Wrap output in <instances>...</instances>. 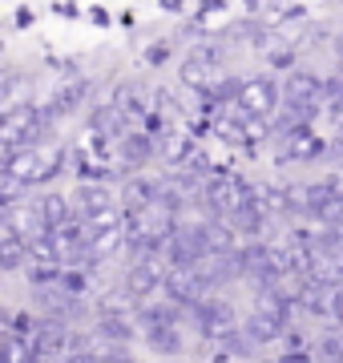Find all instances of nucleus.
<instances>
[{"instance_id":"obj_1","label":"nucleus","mask_w":343,"mask_h":363,"mask_svg":"<svg viewBox=\"0 0 343 363\" xmlns=\"http://www.w3.org/2000/svg\"><path fill=\"white\" fill-rule=\"evenodd\" d=\"M49 125H53V117L45 113L40 105H33V101L9 109L4 121H0V142H4V154H21V150L40 145V138L49 133Z\"/></svg>"},{"instance_id":"obj_2","label":"nucleus","mask_w":343,"mask_h":363,"mask_svg":"<svg viewBox=\"0 0 343 363\" xmlns=\"http://www.w3.org/2000/svg\"><path fill=\"white\" fill-rule=\"evenodd\" d=\"M65 150L61 145H33V150H21V154H4V174L37 186V182H49L65 169Z\"/></svg>"},{"instance_id":"obj_3","label":"nucleus","mask_w":343,"mask_h":363,"mask_svg":"<svg viewBox=\"0 0 343 363\" xmlns=\"http://www.w3.org/2000/svg\"><path fill=\"white\" fill-rule=\"evenodd\" d=\"M254 198V186H247L242 178L235 174H210L206 178V190H202V202L210 206L214 218H230L242 202H251Z\"/></svg>"},{"instance_id":"obj_4","label":"nucleus","mask_w":343,"mask_h":363,"mask_svg":"<svg viewBox=\"0 0 343 363\" xmlns=\"http://www.w3.org/2000/svg\"><path fill=\"white\" fill-rule=\"evenodd\" d=\"M166 279H170V259H166V250H150V255H133L125 286H130L133 298H150L154 291L166 286Z\"/></svg>"},{"instance_id":"obj_5","label":"nucleus","mask_w":343,"mask_h":363,"mask_svg":"<svg viewBox=\"0 0 343 363\" xmlns=\"http://www.w3.org/2000/svg\"><path fill=\"white\" fill-rule=\"evenodd\" d=\"M190 323L198 327V335L202 339H230L238 331L242 323H235V307L226 303V298H218V295H206L190 311Z\"/></svg>"},{"instance_id":"obj_6","label":"nucleus","mask_w":343,"mask_h":363,"mask_svg":"<svg viewBox=\"0 0 343 363\" xmlns=\"http://www.w3.org/2000/svg\"><path fill=\"white\" fill-rule=\"evenodd\" d=\"M166 259H170V267H198L202 259H210L206 222H178L170 247H166Z\"/></svg>"},{"instance_id":"obj_7","label":"nucleus","mask_w":343,"mask_h":363,"mask_svg":"<svg viewBox=\"0 0 343 363\" xmlns=\"http://www.w3.org/2000/svg\"><path fill=\"white\" fill-rule=\"evenodd\" d=\"M218 77H223V49H218V45H198V49L182 61V81L194 85L198 93H206Z\"/></svg>"},{"instance_id":"obj_8","label":"nucleus","mask_w":343,"mask_h":363,"mask_svg":"<svg viewBox=\"0 0 343 363\" xmlns=\"http://www.w3.org/2000/svg\"><path fill=\"white\" fill-rule=\"evenodd\" d=\"M162 295L170 303H178V307H186V311H194L210 291H206V283H202V274L194 267H170V279L162 286Z\"/></svg>"},{"instance_id":"obj_9","label":"nucleus","mask_w":343,"mask_h":363,"mask_svg":"<svg viewBox=\"0 0 343 363\" xmlns=\"http://www.w3.org/2000/svg\"><path fill=\"white\" fill-rule=\"evenodd\" d=\"M238 113L242 117H271L279 109V89L275 81L266 77H254V81H242V93H238Z\"/></svg>"},{"instance_id":"obj_10","label":"nucleus","mask_w":343,"mask_h":363,"mask_svg":"<svg viewBox=\"0 0 343 363\" xmlns=\"http://www.w3.org/2000/svg\"><path fill=\"white\" fill-rule=\"evenodd\" d=\"M327 154V145H323V138H315L311 133V125H299V130H287L279 133V157L283 162H315V157Z\"/></svg>"},{"instance_id":"obj_11","label":"nucleus","mask_w":343,"mask_h":363,"mask_svg":"<svg viewBox=\"0 0 343 363\" xmlns=\"http://www.w3.org/2000/svg\"><path fill=\"white\" fill-rule=\"evenodd\" d=\"M295 291H299V311L303 315H311V319H339L335 315V286L319 283V279H303Z\"/></svg>"},{"instance_id":"obj_12","label":"nucleus","mask_w":343,"mask_h":363,"mask_svg":"<svg viewBox=\"0 0 343 363\" xmlns=\"http://www.w3.org/2000/svg\"><path fill=\"white\" fill-rule=\"evenodd\" d=\"M283 101L307 105V109H323L327 105V81H319L315 73H291L283 85Z\"/></svg>"},{"instance_id":"obj_13","label":"nucleus","mask_w":343,"mask_h":363,"mask_svg":"<svg viewBox=\"0 0 343 363\" xmlns=\"http://www.w3.org/2000/svg\"><path fill=\"white\" fill-rule=\"evenodd\" d=\"M162 206V178H130L121 186V210L142 214V210Z\"/></svg>"},{"instance_id":"obj_14","label":"nucleus","mask_w":343,"mask_h":363,"mask_svg":"<svg viewBox=\"0 0 343 363\" xmlns=\"http://www.w3.org/2000/svg\"><path fill=\"white\" fill-rule=\"evenodd\" d=\"M242 335L251 339L254 347H263V343H279V339L287 335V319H279V315L259 311V307H254V311L242 319Z\"/></svg>"},{"instance_id":"obj_15","label":"nucleus","mask_w":343,"mask_h":363,"mask_svg":"<svg viewBox=\"0 0 343 363\" xmlns=\"http://www.w3.org/2000/svg\"><path fill=\"white\" fill-rule=\"evenodd\" d=\"M186 319H190V311L178 307V303H170V298H162V303H142V307H137V327H142V331H154V327H182Z\"/></svg>"},{"instance_id":"obj_16","label":"nucleus","mask_w":343,"mask_h":363,"mask_svg":"<svg viewBox=\"0 0 343 363\" xmlns=\"http://www.w3.org/2000/svg\"><path fill=\"white\" fill-rule=\"evenodd\" d=\"M133 327H137V319H130V315H97L93 319V339H101L109 347H130L133 335H137Z\"/></svg>"},{"instance_id":"obj_17","label":"nucleus","mask_w":343,"mask_h":363,"mask_svg":"<svg viewBox=\"0 0 343 363\" xmlns=\"http://www.w3.org/2000/svg\"><path fill=\"white\" fill-rule=\"evenodd\" d=\"M73 206H77V218L93 222L97 214L113 210L118 202H113V194H109L106 186H97V182H81L77 190H73Z\"/></svg>"},{"instance_id":"obj_18","label":"nucleus","mask_w":343,"mask_h":363,"mask_svg":"<svg viewBox=\"0 0 343 363\" xmlns=\"http://www.w3.org/2000/svg\"><path fill=\"white\" fill-rule=\"evenodd\" d=\"M89 89H93V85H89L85 77L65 81V85H61V89L53 93V101L45 105V113L53 117V121H57V117H65V113H73V109H77V105L85 101V97H89Z\"/></svg>"},{"instance_id":"obj_19","label":"nucleus","mask_w":343,"mask_h":363,"mask_svg":"<svg viewBox=\"0 0 343 363\" xmlns=\"http://www.w3.org/2000/svg\"><path fill=\"white\" fill-rule=\"evenodd\" d=\"M154 154H158V138H154V133L133 130V133H125V138H121V157H125L130 166H145Z\"/></svg>"},{"instance_id":"obj_20","label":"nucleus","mask_w":343,"mask_h":363,"mask_svg":"<svg viewBox=\"0 0 343 363\" xmlns=\"http://www.w3.org/2000/svg\"><path fill=\"white\" fill-rule=\"evenodd\" d=\"M37 206H40V218H45L49 230L77 218V206H73V198H65V194H45V198H37Z\"/></svg>"},{"instance_id":"obj_21","label":"nucleus","mask_w":343,"mask_h":363,"mask_svg":"<svg viewBox=\"0 0 343 363\" xmlns=\"http://www.w3.org/2000/svg\"><path fill=\"white\" fill-rule=\"evenodd\" d=\"M158 154L166 157V162H170L174 169H186V162L194 157V142H190L186 133H174V130H166V133L158 138Z\"/></svg>"},{"instance_id":"obj_22","label":"nucleus","mask_w":343,"mask_h":363,"mask_svg":"<svg viewBox=\"0 0 343 363\" xmlns=\"http://www.w3.org/2000/svg\"><path fill=\"white\" fill-rule=\"evenodd\" d=\"M226 222H230V226H235L238 234L254 238V234H263V226H266V210L259 206V198H251V202H242V206H238Z\"/></svg>"},{"instance_id":"obj_23","label":"nucleus","mask_w":343,"mask_h":363,"mask_svg":"<svg viewBox=\"0 0 343 363\" xmlns=\"http://www.w3.org/2000/svg\"><path fill=\"white\" fill-rule=\"evenodd\" d=\"M145 343H150V351L154 355H178V351L186 347V339H182V327H154V331H145Z\"/></svg>"},{"instance_id":"obj_24","label":"nucleus","mask_w":343,"mask_h":363,"mask_svg":"<svg viewBox=\"0 0 343 363\" xmlns=\"http://www.w3.org/2000/svg\"><path fill=\"white\" fill-rule=\"evenodd\" d=\"M113 109L125 117H145L150 113V105H145V93L137 89V85H118V93H113Z\"/></svg>"},{"instance_id":"obj_25","label":"nucleus","mask_w":343,"mask_h":363,"mask_svg":"<svg viewBox=\"0 0 343 363\" xmlns=\"http://www.w3.org/2000/svg\"><path fill=\"white\" fill-rule=\"evenodd\" d=\"M25 93H28V81L21 77L16 69H9V73H4V89H0V105H4V113L16 109V105H28Z\"/></svg>"},{"instance_id":"obj_26","label":"nucleus","mask_w":343,"mask_h":363,"mask_svg":"<svg viewBox=\"0 0 343 363\" xmlns=\"http://www.w3.org/2000/svg\"><path fill=\"white\" fill-rule=\"evenodd\" d=\"M28 190H33L28 182H21V178H13V174H4V169H0V206H4V210L21 206Z\"/></svg>"},{"instance_id":"obj_27","label":"nucleus","mask_w":343,"mask_h":363,"mask_svg":"<svg viewBox=\"0 0 343 363\" xmlns=\"http://www.w3.org/2000/svg\"><path fill=\"white\" fill-rule=\"evenodd\" d=\"M4 363H45V359H40V351L28 339L9 335V343H4Z\"/></svg>"},{"instance_id":"obj_28","label":"nucleus","mask_w":343,"mask_h":363,"mask_svg":"<svg viewBox=\"0 0 343 363\" xmlns=\"http://www.w3.org/2000/svg\"><path fill=\"white\" fill-rule=\"evenodd\" d=\"M315 359H319V363H343V335H339V331H327V335H319Z\"/></svg>"},{"instance_id":"obj_29","label":"nucleus","mask_w":343,"mask_h":363,"mask_svg":"<svg viewBox=\"0 0 343 363\" xmlns=\"http://www.w3.org/2000/svg\"><path fill=\"white\" fill-rule=\"evenodd\" d=\"M101 363H137L130 355V347H109V351H101Z\"/></svg>"},{"instance_id":"obj_30","label":"nucleus","mask_w":343,"mask_h":363,"mask_svg":"<svg viewBox=\"0 0 343 363\" xmlns=\"http://www.w3.org/2000/svg\"><path fill=\"white\" fill-rule=\"evenodd\" d=\"M166 57H170V45H150L145 49V61L150 65H166Z\"/></svg>"},{"instance_id":"obj_31","label":"nucleus","mask_w":343,"mask_h":363,"mask_svg":"<svg viewBox=\"0 0 343 363\" xmlns=\"http://www.w3.org/2000/svg\"><path fill=\"white\" fill-rule=\"evenodd\" d=\"M327 113H331V121H335V125H339V130H343V93H339V97H331V101H327Z\"/></svg>"},{"instance_id":"obj_32","label":"nucleus","mask_w":343,"mask_h":363,"mask_svg":"<svg viewBox=\"0 0 343 363\" xmlns=\"http://www.w3.org/2000/svg\"><path fill=\"white\" fill-rule=\"evenodd\" d=\"M279 363H319V359H315V355H307V351H287Z\"/></svg>"},{"instance_id":"obj_33","label":"nucleus","mask_w":343,"mask_h":363,"mask_svg":"<svg viewBox=\"0 0 343 363\" xmlns=\"http://www.w3.org/2000/svg\"><path fill=\"white\" fill-rule=\"evenodd\" d=\"M65 363H101V355H93V351H73V355H65Z\"/></svg>"},{"instance_id":"obj_34","label":"nucleus","mask_w":343,"mask_h":363,"mask_svg":"<svg viewBox=\"0 0 343 363\" xmlns=\"http://www.w3.org/2000/svg\"><path fill=\"white\" fill-rule=\"evenodd\" d=\"M335 315H339V323H343V286H335Z\"/></svg>"},{"instance_id":"obj_35","label":"nucleus","mask_w":343,"mask_h":363,"mask_svg":"<svg viewBox=\"0 0 343 363\" xmlns=\"http://www.w3.org/2000/svg\"><path fill=\"white\" fill-rule=\"evenodd\" d=\"M162 4H166V9H178V4H182V0H162Z\"/></svg>"},{"instance_id":"obj_36","label":"nucleus","mask_w":343,"mask_h":363,"mask_svg":"<svg viewBox=\"0 0 343 363\" xmlns=\"http://www.w3.org/2000/svg\"><path fill=\"white\" fill-rule=\"evenodd\" d=\"M226 363H230V359H226Z\"/></svg>"}]
</instances>
